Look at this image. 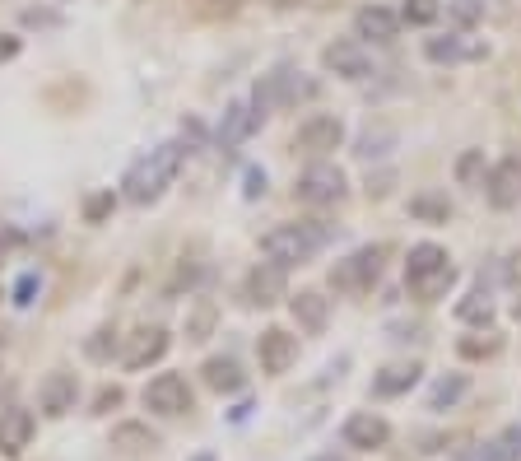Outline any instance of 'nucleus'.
<instances>
[{"instance_id":"f257e3e1","label":"nucleus","mask_w":521,"mask_h":461,"mask_svg":"<svg viewBox=\"0 0 521 461\" xmlns=\"http://www.w3.org/2000/svg\"><path fill=\"white\" fill-rule=\"evenodd\" d=\"M182 140H168V145H159V150H149L145 159L131 163V173H126V182H121V196L131 205H149L159 201L163 191H168V182L177 177V168H182Z\"/></svg>"},{"instance_id":"f03ea898","label":"nucleus","mask_w":521,"mask_h":461,"mask_svg":"<svg viewBox=\"0 0 521 461\" xmlns=\"http://www.w3.org/2000/svg\"><path fill=\"white\" fill-rule=\"evenodd\" d=\"M326 243H331V229L321 219H303V224H280V229L261 233V257L294 271V266H308Z\"/></svg>"},{"instance_id":"7ed1b4c3","label":"nucleus","mask_w":521,"mask_h":461,"mask_svg":"<svg viewBox=\"0 0 521 461\" xmlns=\"http://www.w3.org/2000/svg\"><path fill=\"white\" fill-rule=\"evenodd\" d=\"M298 98H317V84H312V80H303V70L280 66V70H270L266 80L256 84L252 108L261 112V117H266L270 108H294Z\"/></svg>"},{"instance_id":"20e7f679","label":"nucleus","mask_w":521,"mask_h":461,"mask_svg":"<svg viewBox=\"0 0 521 461\" xmlns=\"http://www.w3.org/2000/svg\"><path fill=\"white\" fill-rule=\"evenodd\" d=\"M382 257H387L382 243H368V247H359V252H349V257L331 271V289H340V294H368V289L382 280Z\"/></svg>"},{"instance_id":"39448f33","label":"nucleus","mask_w":521,"mask_h":461,"mask_svg":"<svg viewBox=\"0 0 521 461\" xmlns=\"http://www.w3.org/2000/svg\"><path fill=\"white\" fill-rule=\"evenodd\" d=\"M294 201L298 205H312V210L340 205V201H345V173H340L335 163H312V168H303V173H298Z\"/></svg>"},{"instance_id":"423d86ee","label":"nucleus","mask_w":521,"mask_h":461,"mask_svg":"<svg viewBox=\"0 0 521 461\" xmlns=\"http://www.w3.org/2000/svg\"><path fill=\"white\" fill-rule=\"evenodd\" d=\"M145 410H154V415H163V420H173V415H187L191 410V387L182 373H159V378L145 387Z\"/></svg>"},{"instance_id":"0eeeda50","label":"nucleus","mask_w":521,"mask_h":461,"mask_svg":"<svg viewBox=\"0 0 521 461\" xmlns=\"http://www.w3.org/2000/svg\"><path fill=\"white\" fill-rule=\"evenodd\" d=\"M321 61H326V70L331 75H340V80H368L373 75V52L363 47L359 38H335L326 52H321Z\"/></svg>"},{"instance_id":"6e6552de","label":"nucleus","mask_w":521,"mask_h":461,"mask_svg":"<svg viewBox=\"0 0 521 461\" xmlns=\"http://www.w3.org/2000/svg\"><path fill=\"white\" fill-rule=\"evenodd\" d=\"M424 56L433 66H466V61H484L489 56V42L470 38V33H442V38L424 42Z\"/></svg>"},{"instance_id":"1a4fd4ad","label":"nucleus","mask_w":521,"mask_h":461,"mask_svg":"<svg viewBox=\"0 0 521 461\" xmlns=\"http://www.w3.org/2000/svg\"><path fill=\"white\" fill-rule=\"evenodd\" d=\"M345 145V122L331 117V112H317L294 131V150L298 154H331Z\"/></svg>"},{"instance_id":"9d476101","label":"nucleus","mask_w":521,"mask_h":461,"mask_svg":"<svg viewBox=\"0 0 521 461\" xmlns=\"http://www.w3.org/2000/svg\"><path fill=\"white\" fill-rule=\"evenodd\" d=\"M242 294H247V303H252V308H275L280 299H289V271H284V266H275V261H261V266H252V271H247V285H242Z\"/></svg>"},{"instance_id":"9b49d317","label":"nucleus","mask_w":521,"mask_h":461,"mask_svg":"<svg viewBox=\"0 0 521 461\" xmlns=\"http://www.w3.org/2000/svg\"><path fill=\"white\" fill-rule=\"evenodd\" d=\"M256 359H261V373H270V378H280V373H289L298 359V340L284 331V326H266L261 336H256Z\"/></svg>"},{"instance_id":"f8f14e48","label":"nucleus","mask_w":521,"mask_h":461,"mask_svg":"<svg viewBox=\"0 0 521 461\" xmlns=\"http://www.w3.org/2000/svg\"><path fill=\"white\" fill-rule=\"evenodd\" d=\"M75 401H80V378H75V373L56 368V373H47V378H42L38 410L47 415V420H61V415H70V410H75Z\"/></svg>"},{"instance_id":"ddd939ff","label":"nucleus","mask_w":521,"mask_h":461,"mask_svg":"<svg viewBox=\"0 0 521 461\" xmlns=\"http://www.w3.org/2000/svg\"><path fill=\"white\" fill-rule=\"evenodd\" d=\"M391 443V424L382 420V415H373V410H354L345 420V448L354 452H377Z\"/></svg>"},{"instance_id":"4468645a","label":"nucleus","mask_w":521,"mask_h":461,"mask_svg":"<svg viewBox=\"0 0 521 461\" xmlns=\"http://www.w3.org/2000/svg\"><path fill=\"white\" fill-rule=\"evenodd\" d=\"M484 196L494 210H512L521 201V159H498L484 177Z\"/></svg>"},{"instance_id":"2eb2a0df","label":"nucleus","mask_w":521,"mask_h":461,"mask_svg":"<svg viewBox=\"0 0 521 461\" xmlns=\"http://www.w3.org/2000/svg\"><path fill=\"white\" fill-rule=\"evenodd\" d=\"M168 345H173V340H168V331H163V326H140V331L131 336V345H126V354H121V364L140 373V368L159 364L163 354H168Z\"/></svg>"},{"instance_id":"dca6fc26","label":"nucleus","mask_w":521,"mask_h":461,"mask_svg":"<svg viewBox=\"0 0 521 461\" xmlns=\"http://www.w3.org/2000/svg\"><path fill=\"white\" fill-rule=\"evenodd\" d=\"M33 410L24 406H10V410H0V457H19V452L33 443Z\"/></svg>"},{"instance_id":"f3484780","label":"nucleus","mask_w":521,"mask_h":461,"mask_svg":"<svg viewBox=\"0 0 521 461\" xmlns=\"http://www.w3.org/2000/svg\"><path fill=\"white\" fill-rule=\"evenodd\" d=\"M256 126H261V112L247 103V98H238V103H228V112H224V122H219V145L224 150H238L242 140L252 136Z\"/></svg>"},{"instance_id":"a211bd4d","label":"nucleus","mask_w":521,"mask_h":461,"mask_svg":"<svg viewBox=\"0 0 521 461\" xmlns=\"http://www.w3.org/2000/svg\"><path fill=\"white\" fill-rule=\"evenodd\" d=\"M289 312H294V322L308 331V336H321L326 331V322H331V299L326 294H317V289H303V294H294L289 299Z\"/></svg>"},{"instance_id":"6ab92c4d","label":"nucleus","mask_w":521,"mask_h":461,"mask_svg":"<svg viewBox=\"0 0 521 461\" xmlns=\"http://www.w3.org/2000/svg\"><path fill=\"white\" fill-rule=\"evenodd\" d=\"M354 33L363 38H373V42H396L401 38V19L387 10V5H363L359 14H354Z\"/></svg>"},{"instance_id":"aec40b11","label":"nucleus","mask_w":521,"mask_h":461,"mask_svg":"<svg viewBox=\"0 0 521 461\" xmlns=\"http://www.w3.org/2000/svg\"><path fill=\"white\" fill-rule=\"evenodd\" d=\"M205 387L210 392H242V368H238V359H228V354H214V359H205Z\"/></svg>"},{"instance_id":"412c9836","label":"nucleus","mask_w":521,"mask_h":461,"mask_svg":"<svg viewBox=\"0 0 521 461\" xmlns=\"http://www.w3.org/2000/svg\"><path fill=\"white\" fill-rule=\"evenodd\" d=\"M442 266H452L447 247H438V243H415V247H410V257H405V280L433 275V271H442Z\"/></svg>"},{"instance_id":"4be33fe9","label":"nucleus","mask_w":521,"mask_h":461,"mask_svg":"<svg viewBox=\"0 0 521 461\" xmlns=\"http://www.w3.org/2000/svg\"><path fill=\"white\" fill-rule=\"evenodd\" d=\"M159 448V434L140 420H126L112 429V452H154Z\"/></svg>"},{"instance_id":"5701e85b","label":"nucleus","mask_w":521,"mask_h":461,"mask_svg":"<svg viewBox=\"0 0 521 461\" xmlns=\"http://www.w3.org/2000/svg\"><path fill=\"white\" fill-rule=\"evenodd\" d=\"M419 373H424L419 364H391V368H382V373L373 378V392L377 396H401V392H410V387L419 382Z\"/></svg>"},{"instance_id":"b1692460","label":"nucleus","mask_w":521,"mask_h":461,"mask_svg":"<svg viewBox=\"0 0 521 461\" xmlns=\"http://www.w3.org/2000/svg\"><path fill=\"white\" fill-rule=\"evenodd\" d=\"M214 326H219V308H214L210 299L191 303V308H187V322H182V331H187L191 345H205V340L214 336Z\"/></svg>"},{"instance_id":"393cba45","label":"nucleus","mask_w":521,"mask_h":461,"mask_svg":"<svg viewBox=\"0 0 521 461\" xmlns=\"http://www.w3.org/2000/svg\"><path fill=\"white\" fill-rule=\"evenodd\" d=\"M452 285H456V271H452V266H442V271H433V275H419V280H405V289H410L419 303H438Z\"/></svg>"},{"instance_id":"a878e982","label":"nucleus","mask_w":521,"mask_h":461,"mask_svg":"<svg viewBox=\"0 0 521 461\" xmlns=\"http://www.w3.org/2000/svg\"><path fill=\"white\" fill-rule=\"evenodd\" d=\"M466 392H470L466 373H447V378L433 382V392H428V410H447V406H456V401H461Z\"/></svg>"},{"instance_id":"bb28decb","label":"nucleus","mask_w":521,"mask_h":461,"mask_svg":"<svg viewBox=\"0 0 521 461\" xmlns=\"http://www.w3.org/2000/svg\"><path fill=\"white\" fill-rule=\"evenodd\" d=\"M456 317L466 326H489V317H494V303H489V294L484 289H475V294H466V299L456 303Z\"/></svg>"},{"instance_id":"cd10ccee","label":"nucleus","mask_w":521,"mask_h":461,"mask_svg":"<svg viewBox=\"0 0 521 461\" xmlns=\"http://www.w3.org/2000/svg\"><path fill=\"white\" fill-rule=\"evenodd\" d=\"M410 215L424 219V224H447L452 205H447V196H410Z\"/></svg>"},{"instance_id":"c85d7f7f","label":"nucleus","mask_w":521,"mask_h":461,"mask_svg":"<svg viewBox=\"0 0 521 461\" xmlns=\"http://www.w3.org/2000/svg\"><path fill=\"white\" fill-rule=\"evenodd\" d=\"M480 177H484V150H466L456 159V182L461 187H480Z\"/></svg>"},{"instance_id":"c756f323","label":"nucleus","mask_w":521,"mask_h":461,"mask_svg":"<svg viewBox=\"0 0 521 461\" xmlns=\"http://www.w3.org/2000/svg\"><path fill=\"white\" fill-rule=\"evenodd\" d=\"M84 354H89V359H98V364H107V359L117 354V331H112V326H98L94 340L84 345Z\"/></svg>"},{"instance_id":"7c9ffc66","label":"nucleus","mask_w":521,"mask_h":461,"mask_svg":"<svg viewBox=\"0 0 521 461\" xmlns=\"http://www.w3.org/2000/svg\"><path fill=\"white\" fill-rule=\"evenodd\" d=\"M494 452H498V461H521V424H508L494 438Z\"/></svg>"},{"instance_id":"2f4dec72","label":"nucleus","mask_w":521,"mask_h":461,"mask_svg":"<svg viewBox=\"0 0 521 461\" xmlns=\"http://www.w3.org/2000/svg\"><path fill=\"white\" fill-rule=\"evenodd\" d=\"M112 210H117V196H112V191H94V196L84 201V219H89V224H103Z\"/></svg>"},{"instance_id":"473e14b6","label":"nucleus","mask_w":521,"mask_h":461,"mask_svg":"<svg viewBox=\"0 0 521 461\" xmlns=\"http://www.w3.org/2000/svg\"><path fill=\"white\" fill-rule=\"evenodd\" d=\"M438 0H405V24H433V19H438Z\"/></svg>"},{"instance_id":"72a5a7b5","label":"nucleus","mask_w":521,"mask_h":461,"mask_svg":"<svg viewBox=\"0 0 521 461\" xmlns=\"http://www.w3.org/2000/svg\"><path fill=\"white\" fill-rule=\"evenodd\" d=\"M498 345H503V340L489 331L484 340H461V354H466V359H484V354H498Z\"/></svg>"},{"instance_id":"f704fd0d","label":"nucleus","mask_w":521,"mask_h":461,"mask_svg":"<svg viewBox=\"0 0 521 461\" xmlns=\"http://www.w3.org/2000/svg\"><path fill=\"white\" fill-rule=\"evenodd\" d=\"M38 294V275H19V285H14V303H33Z\"/></svg>"},{"instance_id":"c9c22d12","label":"nucleus","mask_w":521,"mask_h":461,"mask_svg":"<svg viewBox=\"0 0 521 461\" xmlns=\"http://www.w3.org/2000/svg\"><path fill=\"white\" fill-rule=\"evenodd\" d=\"M94 406H98V415H107V410H112V406H121V387H103Z\"/></svg>"},{"instance_id":"e433bc0d","label":"nucleus","mask_w":521,"mask_h":461,"mask_svg":"<svg viewBox=\"0 0 521 461\" xmlns=\"http://www.w3.org/2000/svg\"><path fill=\"white\" fill-rule=\"evenodd\" d=\"M196 280H201V266H182V271H177V280H173V294H177V289H182V285H196Z\"/></svg>"},{"instance_id":"4c0bfd02","label":"nucleus","mask_w":521,"mask_h":461,"mask_svg":"<svg viewBox=\"0 0 521 461\" xmlns=\"http://www.w3.org/2000/svg\"><path fill=\"white\" fill-rule=\"evenodd\" d=\"M461 461H498V452H494V443H480L475 452H461Z\"/></svg>"},{"instance_id":"58836bf2","label":"nucleus","mask_w":521,"mask_h":461,"mask_svg":"<svg viewBox=\"0 0 521 461\" xmlns=\"http://www.w3.org/2000/svg\"><path fill=\"white\" fill-rule=\"evenodd\" d=\"M456 19H461V24H475V19H480V5H475V0H461V5H456Z\"/></svg>"},{"instance_id":"ea45409f","label":"nucleus","mask_w":521,"mask_h":461,"mask_svg":"<svg viewBox=\"0 0 521 461\" xmlns=\"http://www.w3.org/2000/svg\"><path fill=\"white\" fill-rule=\"evenodd\" d=\"M261 191H266V173H247V196H261Z\"/></svg>"},{"instance_id":"a19ab883","label":"nucleus","mask_w":521,"mask_h":461,"mask_svg":"<svg viewBox=\"0 0 521 461\" xmlns=\"http://www.w3.org/2000/svg\"><path fill=\"white\" fill-rule=\"evenodd\" d=\"M14 52H19V42H14V38H5V42H0V61H10Z\"/></svg>"},{"instance_id":"79ce46f5","label":"nucleus","mask_w":521,"mask_h":461,"mask_svg":"<svg viewBox=\"0 0 521 461\" xmlns=\"http://www.w3.org/2000/svg\"><path fill=\"white\" fill-rule=\"evenodd\" d=\"M312 461H335V457H331V452H326V457H312Z\"/></svg>"},{"instance_id":"37998d69","label":"nucleus","mask_w":521,"mask_h":461,"mask_svg":"<svg viewBox=\"0 0 521 461\" xmlns=\"http://www.w3.org/2000/svg\"><path fill=\"white\" fill-rule=\"evenodd\" d=\"M0 261H5V243H0Z\"/></svg>"},{"instance_id":"c03bdc74","label":"nucleus","mask_w":521,"mask_h":461,"mask_svg":"<svg viewBox=\"0 0 521 461\" xmlns=\"http://www.w3.org/2000/svg\"><path fill=\"white\" fill-rule=\"evenodd\" d=\"M0 345H5V336H0Z\"/></svg>"}]
</instances>
